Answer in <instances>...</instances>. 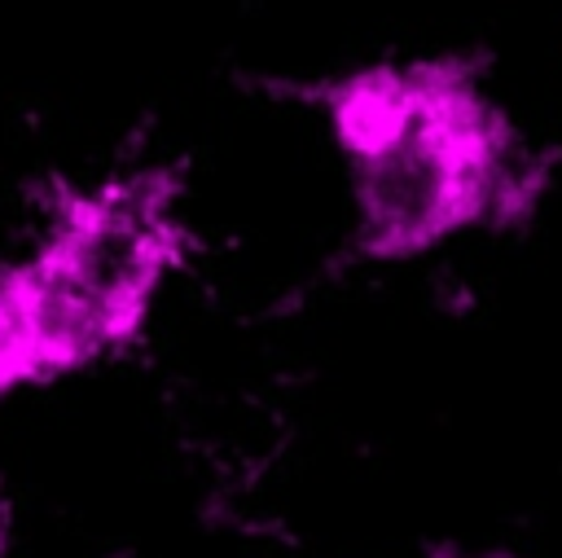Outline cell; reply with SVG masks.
Returning <instances> with one entry per match:
<instances>
[{"instance_id": "obj_1", "label": "cell", "mask_w": 562, "mask_h": 558, "mask_svg": "<svg viewBox=\"0 0 562 558\" xmlns=\"http://www.w3.org/2000/svg\"><path fill=\"white\" fill-rule=\"evenodd\" d=\"M281 92L321 114L347 171L351 255L373 268L417 264L470 233H518L553 189V154L465 48L373 57Z\"/></svg>"}, {"instance_id": "obj_2", "label": "cell", "mask_w": 562, "mask_h": 558, "mask_svg": "<svg viewBox=\"0 0 562 558\" xmlns=\"http://www.w3.org/2000/svg\"><path fill=\"white\" fill-rule=\"evenodd\" d=\"M193 250L189 180L171 163L57 185L26 250L0 259V404L127 356Z\"/></svg>"}, {"instance_id": "obj_3", "label": "cell", "mask_w": 562, "mask_h": 558, "mask_svg": "<svg viewBox=\"0 0 562 558\" xmlns=\"http://www.w3.org/2000/svg\"><path fill=\"white\" fill-rule=\"evenodd\" d=\"M422 558H518L514 549L505 545H465V540H439L430 545Z\"/></svg>"}, {"instance_id": "obj_4", "label": "cell", "mask_w": 562, "mask_h": 558, "mask_svg": "<svg viewBox=\"0 0 562 558\" xmlns=\"http://www.w3.org/2000/svg\"><path fill=\"white\" fill-rule=\"evenodd\" d=\"M9 549H13V492L0 475V558H9Z\"/></svg>"}]
</instances>
